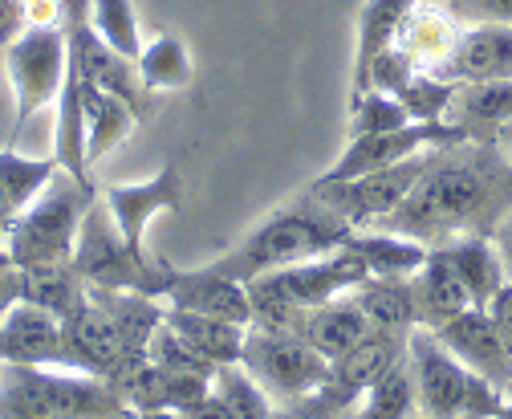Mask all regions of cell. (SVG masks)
I'll use <instances>...</instances> for the list:
<instances>
[{"label": "cell", "mask_w": 512, "mask_h": 419, "mask_svg": "<svg viewBox=\"0 0 512 419\" xmlns=\"http://www.w3.org/2000/svg\"><path fill=\"white\" fill-rule=\"evenodd\" d=\"M419 0H366L358 13V53H354V74H350V102L370 90V66L387 53L407 21V13Z\"/></svg>", "instance_id": "obj_20"}, {"label": "cell", "mask_w": 512, "mask_h": 419, "mask_svg": "<svg viewBox=\"0 0 512 419\" xmlns=\"http://www.w3.org/2000/svg\"><path fill=\"white\" fill-rule=\"evenodd\" d=\"M273 419H330V415H322V411H313L309 403H285V411H277Z\"/></svg>", "instance_id": "obj_45"}, {"label": "cell", "mask_w": 512, "mask_h": 419, "mask_svg": "<svg viewBox=\"0 0 512 419\" xmlns=\"http://www.w3.org/2000/svg\"><path fill=\"white\" fill-rule=\"evenodd\" d=\"M407 123H415L411 110L387 90H366L362 98L350 102V139L378 135V131H399Z\"/></svg>", "instance_id": "obj_38"}, {"label": "cell", "mask_w": 512, "mask_h": 419, "mask_svg": "<svg viewBox=\"0 0 512 419\" xmlns=\"http://www.w3.org/2000/svg\"><path fill=\"white\" fill-rule=\"evenodd\" d=\"M248 326L256 330H269V334H297L305 322V306L289 293L281 273H265V277H252L248 281Z\"/></svg>", "instance_id": "obj_32"}, {"label": "cell", "mask_w": 512, "mask_h": 419, "mask_svg": "<svg viewBox=\"0 0 512 419\" xmlns=\"http://www.w3.org/2000/svg\"><path fill=\"white\" fill-rule=\"evenodd\" d=\"M139 78L151 94H163V90H183L191 86V78H196V66H191V53L187 45L175 37V33H159L143 45L139 53Z\"/></svg>", "instance_id": "obj_33"}, {"label": "cell", "mask_w": 512, "mask_h": 419, "mask_svg": "<svg viewBox=\"0 0 512 419\" xmlns=\"http://www.w3.org/2000/svg\"><path fill=\"white\" fill-rule=\"evenodd\" d=\"M163 302L187 314H208L220 322H236L248 326L252 310H248V285L220 277L212 269H171L167 285H163Z\"/></svg>", "instance_id": "obj_14"}, {"label": "cell", "mask_w": 512, "mask_h": 419, "mask_svg": "<svg viewBox=\"0 0 512 419\" xmlns=\"http://www.w3.org/2000/svg\"><path fill=\"white\" fill-rule=\"evenodd\" d=\"M350 232L354 228L334 208H326L317 196H305L289 208H277L269 220H261L248 236H240L228 253H220L204 269L248 285L252 277H265V273H277V269H289V265L342 249Z\"/></svg>", "instance_id": "obj_2"}, {"label": "cell", "mask_w": 512, "mask_h": 419, "mask_svg": "<svg viewBox=\"0 0 512 419\" xmlns=\"http://www.w3.org/2000/svg\"><path fill=\"white\" fill-rule=\"evenodd\" d=\"M212 395L236 415V419H273L277 407H273V395L256 383L240 363L232 367H216L212 375Z\"/></svg>", "instance_id": "obj_35"}, {"label": "cell", "mask_w": 512, "mask_h": 419, "mask_svg": "<svg viewBox=\"0 0 512 419\" xmlns=\"http://www.w3.org/2000/svg\"><path fill=\"white\" fill-rule=\"evenodd\" d=\"M90 118H86V102H82V82L74 70V57H70V78L57 94V127H53V159L57 167L74 175L86 192H98L94 175H90Z\"/></svg>", "instance_id": "obj_19"}, {"label": "cell", "mask_w": 512, "mask_h": 419, "mask_svg": "<svg viewBox=\"0 0 512 419\" xmlns=\"http://www.w3.org/2000/svg\"><path fill=\"white\" fill-rule=\"evenodd\" d=\"M488 314H492V322H496V330H500V338H504V346L512 354V281L500 285V293L488 302Z\"/></svg>", "instance_id": "obj_40"}, {"label": "cell", "mask_w": 512, "mask_h": 419, "mask_svg": "<svg viewBox=\"0 0 512 419\" xmlns=\"http://www.w3.org/2000/svg\"><path fill=\"white\" fill-rule=\"evenodd\" d=\"M17 220V204L9 200V192H5V184H0V228L9 232V224Z\"/></svg>", "instance_id": "obj_46"}, {"label": "cell", "mask_w": 512, "mask_h": 419, "mask_svg": "<svg viewBox=\"0 0 512 419\" xmlns=\"http://www.w3.org/2000/svg\"><path fill=\"white\" fill-rule=\"evenodd\" d=\"M57 159L45 155V159H29V155H17L13 147L0 151V184H5L9 200L17 204V212H25L45 188H49V179L57 175Z\"/></svg>", "instance_id": "obj_37"}, {"label": "cell", "mask_w": 512, "mask_h": 419, "mask_svg": "<svg viewBox=\"0 0 512 419\" xmlns=\"http://www.w3.org/2000/svg\"><path fill=\"white\" fill-rule=\"evenodd\" d=\"M240 367L261 383L273 399L297 403L305 395H313L330 375V358L317 354L309 342H301L297 334H269L248 326L244 334V358Z\"/></svg>", "instance_id": "obj_9"}, {"label": "cell", "mask_w": 512, "mask_h": 419, "mask_svg": "<svg viewBox=\"0 0 512 419\" xmlns=\"http://www.w3.org/2000/svg\"><path fill=\"white\" fill-rule=\"evenodd\" d=\"M439 253H443L447 265L456 269V277L464 281L472 306H476V310H488V302L500 293V285L508 281V277H504V265H500V257H496V249H492L488 236H460V241L439 245Z\"/></svg>", "instance_id": "obj_27"}, {"label": "cell", "mask_w": 512, "mask_h": 419, "mask_svg": "<svg viewBox=\"0 0 512 419\" xmlns=\"http://www.w3.org/2000/svg\"><path fill=\"white\" fill-rule=\"evenodd\" d=\"M163 322L191 350H200L212 367H232V363H240V358H244V334H248V326L220 322V318H208V314H187V310H175V306H167Z\"/></svg>", "instance_id": "obj_30"}, {"label": "cell", "mask_w": 512, "mask_h": 419, "mask_svg": "<svg viewBox=\"0 0 512 419\" xmlns=\"http://www.w3.org/2000/svg\"><path fill=\"white\" fill-rule=\"evenodd\" d=\"M512 208V159L496 139L439 147L411 196L378 228L439 249L460 236H488Z\"/></svg>", "instance_id": "obj_1"}, {"label": "cell", "mask_w": 512, "mask_h": 419, "mask_svg": "<svg viewBox=\"0 0 512 419\" xmlns=\"http://www.w3.org/2000/svg\"><path fill=\"white\" fill-rule=\"evenodd\" d=\"M411 285H415V326H423V330H439L452 318H460L464 310H472V297H468L464 281L443 261L439 249H431L427 265L411 277Z\"/></svg>", "instance_id": "obj_21"}, {"label": "cell", "mask_w": 512, "mask_h": 419, "mask_svg": "<svg viewBox=\"0 0 512 419\" xmlns=\"http://www.w3.org/2000/svg\"><path fill=\"white\" fill-rule=\"evenodd\" d=\"M460 33H464L460 21L447 13L443 5H415V9L407 13V21H403L395 45L411 57L419 70H435L443 57L456 49Z\"/></svg>", "instance_id": "obj_25"}, {"label": "cell", "mask_w": 512, "mask_h": 419, "mask_svg": "<svg viewBox=\"0 0 512 419\" xmlns=\"http://www.w3.org/2000/svg\"><path fill=\"white\" fill-rule=\"evenodd\" d=\"M496 143H500V147H504V155L512 159V123H508V127H504V131L496 135Z\"/></svg>", "instance_id": "obj_48"}, {"label": "cell", "mask_w": 512, "mask_h": 419, "mask_svg": "<svg viewBox=\"0 0 512 419\" xmlns=\"http://www.w3.org/2000/svg\"><path fill=\"white\" fill-rule=\"evenodd\" d=\"M139 419H187L183 411H143Z\"/></svg>", "instance_id": "obj_47"}, {"label": "cell", "mask_w": 512, "mask_h": 419, "mask_svg": "<svg viewBox=\"0 0 512 419\" xmlns=\"http://www.w3.org/2000/svg\"><path fill=\"white\" fill-rule=\"evenodd\" d=\"M183 415H187V419H236V415H232V411H228V407H224V403H220L216 395L200 399L196 407H187Z\"/></svg>", "instance_id": "obj_44"}, {"label": "cell", "mask_w": 512, "mask_h": 419, "mask_svg": "<svg viewBox=\"0 0 512 419\" xmlns=\"http://www.w3.org/2000/svg\"><path fill=\"white\" fill-rule=\"evenodd\" d=\"M488 241H492V249L500 257V265H504V277L512 281V208L496 220V228L488 232Z\"/></svg>", "instance_id": "obj_43"}, {"label": "cell", "mask_w": 512, "mask_h": 419, "mask_svg": "<svg viewBox=\"0 0 512 419\" xmlns=\"http://www.w3.org/2000/svg\"><path fill=\"white\" fill-rule=\"evenodd\" d=\"M350 297L374 330H399V334L415 330V285H411V277H366Z\"/></svg>", "instance_id": "obj_31"}, {"label": "cell", "mask_w": 512, "mask_h": 419, "mask_svg": "<svg viewBox=\"0 0 512 419\" xmlns=\"http://www.w3.org/2000/svg\"><path fill=\"white\" fill-rule=\"evenodd\" d=\"M435 151L439 147L419 151L411 159H399V163L382 167V171L358 175V179H342V184H313L309 196H317L326 208H334L350 228H378L411 196V188L419 184V175L431 167Z\"/></svg>", "instance_id": "obj_8"}, {"label": "cell", "mask_w": 512, "mask_h": 419, "mask_svg": "<svg viewBox=\"0 0 512 419\" xmlns=\"http://www.w3.org/2000/svg\"><path fill=\"white\" fill-rule=\"evenodd\" d=\"M407 358L415 371V399L423 419H492L508 391L472 375L431 330L415 326L407 338Z\"/></svg>", "instance_id": "obj_4"}, {"label": "cell", "mask_w": 512, "mask_h": 419, "mask_svg": "<svg viewBox=\"0 0 512 419\" xmlns=\"http://www.w3.org/2000/svg\"><path fill=\"white\" fill-rule=\"evenodd\" d=\"M94 196L98 192H86L74 175L57 171L49 179V188L25 212H17V220L9 224V261L17 269L70 261L74 245H78V228H82L86 204Z\"/></svg>", "instance_id": "obj_5"}, {"label": "cell", "mask_w": 512, "mask_h": 419, "mask_svg": "<svg viewBox=\"0 0 512 419\" xmlns=\"http://www.w3.org/2000/svg\"><path fill=\"white\" fill-rule=\"evenodd\" d=\"M5 70L17 102L13 139L29 118L57 102L61 86L70 78V29L66 25H25V33L5 49Z\"/></svg>", "instance_id": "obj_7"}, {"label": "cell", "mask_w": 512, "mask_h": 419, "mask_svg": "<svg viewBox=\"0 0 512 419\" xmlns=\"http://www.w3.org/2000/svg\"><path fill=\"white\" fill-rule=\"evenodd\" d=\"M346 249L362 257L370 277H415L431 257L423 241L403 232H387V228H354L346 236Z\"/></svg>", "instance_id": "obj_24"}, {"label": "cell", "mask_w": 512, "mask_h": 419, "mask_svg": "<svg viewBox=\"0 0 512 419\" xmlns=\"http://www.w3.org/2000/svg\"><path fill=\"white\" fill-rule=\"evenodd\" d=\"M74 269L82 273L86 285H98V289H139V293H151V297H163V285H167V265H151L143 257L131 253L126 245L122 228L114 224L102 192L86 204V216H82V228H78V245H74Z\"/></svg>", "instance_id": "obj_6"}, {"label": "cell", "mask_w": 512, "mask_h": 419, "mask_svg": "<svg viewBox=\"0 0 512 419\" xmlns=\"http://www.w3.org/2000/svg\"><path fill=\"white\" fill-rule=\"evenodd\" d=\"M70 57H74V70H78L86 82H94V86H102V90L126 98L139 114H147V106L159 98V94H151V90L143 86L139 66L131 62V57H122L118 49H110V45L94 33V25L70 29Z\"/></svg>", "instance_id": "obj_15"}, {"label": "cell", "mask_w": 512, "mask_h": 419, "mask_svg": "<svg viewBox=\"0 0 512 419\" xmlns=\"http://www.w3.org/2000/svg\"><path fill=\"white\" fill-rule=\"evenodd\" d=\"M147 354H131L114 330V322L98 310L94 297H86V306L61 322V371H86L114 379L122 367L139 363Z\"/></svg>", "instance_id": "obj_12"}, {"label": "cell", "mask_w": 512, "mask_h": 419, "mask_svg": "<svg viewBox=\"0 0 512 419\" xmlns=\"http://www.w3.org/2000/svg\"><path fill=\"white\" fill-rule=\"evenodd\" d=\"M431 334L452 350L472 375L488 379L500 391H512V354H508V346H504V338H500V330H496L488 310L472 306V310H464L460 318H452L447 326H439Z\"/></svg>", "instance_id": "obj_13"}, {"label": "cell", "mask_w": 512, "mask_h": 419, "mask_svg": "<svg viewBox=\"0 0 512 419\" xmlns=\"http://www.w3.org/2000/svg\"><path fill=\"white\" fill-rule=\"evenodd\" d=\"M25 33V9L21 0H0V49H9Z\"/></svg>", "instance_id": "obj_41"}, {"label": "cell", "mask_w": 512, "mask_h": 419, "mask_svg": "<svg viewBox=\"0 0 512 419\" xmlns=\"http://www.w3.org/2000/svg\"><path fill=\"white\" fill-rule=\"evenodd\" d=\"M0 363L5 367H61V322L33 302H17L0 318Z\"/></svg>", "instance_id": "obj_17"}, {"label": "cell", "mask_w": 512, "mask_h": 419, "mask_svg": "<svg viewBox=\"0 0 512 419\" xmlns=\"http://www.w3.org/2000/svg\"><path fill=\"white\" fill-rule=\"evenodd\" d=\"M86 289L98 302V310L122 334L126 350L151 354V338H155V330L163 326V314H167L163 297H151V293H139V289H98V285H86Z\"/></svg>", "instance_id": "obj_22"}, {"label": "cell", "mask_w": 512, "mask_h": 419, "mask_svg": "<svg viewBox=\"0 0 512 419\" xmlns=\"http://www.w3.org/2000/svg\"><path fill=\"white\" fill-rule=\"evenodd\" d=\"M415 407H419V399H415V371H411V358L403 354L399 363L362 395L358 419H407Z\"/></svg>", "instance_id": "obj_34"}, {"label": "cell", "mask_w": 512, "mask_h": 419, "mask_svg": "<svg viewBox=\"0 0 512 419\" xmlns=\"http://www.w3.org/2000/svg\"><path fill=\"white\" fill-rule=\"evenodd\" d=\"M370 330H374V326L366 322V314L354 306V297L346 293V297H338V302H330V306L309 310L305 322H301V330H297V338L309 342L317 354L338 358V354H346L354 342H362Z\"/></svg>", "instance_id": "obj_29"}, {"label": "cell", "mask_w": 512, "mask_h": 419, "mask_svg": "<svg viewBox=\"0 0 512 419\" xmlns=\"http://www.w3.org/2000/svg\"><path fill=\"white\" fill-rule=\"evenodd\" d=\"M407 338L411 334H399V330H370L346 354L330 358L326 383L301 403H309L313 411H322L330 419H350V407L362 403V395L407 354Z\"/></svg>", "instance_id": "obj_10"}, {"label": "cell", "mask_w": 512, "mask_h": 419, "mask_svg": "<svg viewBox=\"0 0 512 419\" xmlns=\"http://www.w3.org/2000/svg\"><path fill=\"white\" fill-rule=\"evenodd\" d=\"M443 123H456L468 139H496L512 123V78L508 82H464L447 106Z\"/></svg>", "instance_id": "obj_23"}, {"label": "cell", "mask_w": 512, "mask_h": 419, "mask_svg": "<svg viewBox=\"0 0 512 419\" xmlns=\"http://www.w3.org/2000/svg\"><path fill=\"white\" fill-rule=\"evenodd\" d=\"M277 273L285 277L289 293L297 297L305 310L338 302V297L354 293L370 277L362 257L354 249H346V241H342V249H334L326 257H313V261H301V265H289V269H277Z\"/></svg>", "instance_id": "obj_18"}, {"label": "cell", "mask_w": 512, "mask_h": 419, "mask_svg": "<svg viewBox=\"0 0 512 419\" xmlns=\"http://www.w3.org/2000/svg\"><path fill=\"white\" fill-rule=\"evenodd\" d=\"M90 25L94 33L118 49L122 57H131V62H139V53H143V25H139V13L131 0H94L90 5Z\"/></svg>", "instance_id": "obj_36"}, {"label": "cell", "mask_w": 512, "mask_h": 419, "mask_svg": "<svg viewBox=\"0 0 512 419\" xmlns=\"http://www.w3.org/2000/svg\"><path fill=\"white\" fill-rule=\"evenodd\" d=\"M460 25H512V0H443Z\"/></svg>", "instance_id": "obj_39"}, {"label": "cell", "mask_w": 512, "mask_h": 419, "mask_svg": "<svg viewBox=\"0 0 512 419\" xmlns=\"http://www.w3.org/2000/svg\"><path fill=\"white\" fill-rule=\"evenodd\" d=\"M98 192H102V200H106L114 224L122 228L131 253L143 257V261H151V265H159V261L147 253V228H151L155 216L183 208V179H179V167L167 163V167H163L159 175H151V179H139V184H106V188H98Z\"/></svg>", "instance_id": "obj_11"}, {"label": "cell", "mask_w": 512, "mask_h": 419, "mask_svg": "<svg viewBox=\"0 0 512 419\" xmlns=\"http://www.w3.org/2000/svg\"><path fill=\"white\" fill-rule=\"evenodd\" d=\"M0 419H139L122 391L86 371L13 367L0 387Z\"/></svg>", "instance_id": "obj_3"}, {"label": "cell", "mask_w": 512, "mask_h": 419, "mask_svg": "<svg viewBox=\"0 0 512 419\" xmlns=\"http://www.w3.org/2000/svg\"><path fill=\"white\" fill-rule=\"evenodd\" d=\"M5 257H9V232L0 228V261H5Z\"/></svg>", "instance_id": "obj_50"}, {"label": "cell", "mask_w": 512, "mask_h": 419, "mask_svg": "<svg viewBox=\"0 0 512 419\" xmlns=\"http://www.w3.org/2000/svg\"><path fill=\"white\" fill-rule=\"evenodd\" d=\"M86 281L74 269V261H53V265H33L21 269V302H33L41 310H49L57 322H66L70 314H78L86 306Z\"/></svg>", "instance_id": "obj_26"}, {"label": "cell", "mask_w": 512, "mask_h": 419, "mask_svg": "<svg viewBox=\"0 0 512 419\" xmlns=\"http://www.w3.org/2000/svg\"><path fill=\"white\" fill-rule=\"evenodd\" d=\"M25 25H66V9L61 0H21Z\"/></svg>", "instance_id": "obj_42"}, {"label": "cell", "mask_w": 512, "mask_h": 419, "mask_svg": "<svg viewBox=\"0 0 512 419\" xmlns=\"http://www.w3.org/2000/svg\"><path fill=\"white\" fill-rule=\"evenodd\" d=\"M443 82H508L512 78V25H472L456 49L431 70Z\"/></svg>", "instance_id": "obj_16"}, {"label": "cell", "mask_w": 512, "mask_h": 419, "mask_svg": "<svg viewBox=\"0 0 512 419\" xmlns=\"http://www.w3.org/2000/svg\"><path fill=\"white\" fill-rule=\"evenodd\" d=\"M492 419H512V391L504 395V403L496 407V415H492Z\"/></svg>", "instance_id": "obj_49"}, {"label": "cell", "mask_w": 512, "mask_h": 419, "mask_svg": "<svg viewBox=\"0 0 512 419\" xmlns=\"http://www.w3.org/2000/svg\"><path fill=\"white\" fill-rule=\"evenodd\" d=\"M78 82H82V102H86V118H90V147H86V155H90V167H94L122 139H131V131L139 127L143 114L131 102H126V98H118V94L86 82L82 74H78Z\"/></svg>", "instance_id": "obj_28"}]
</instances>
